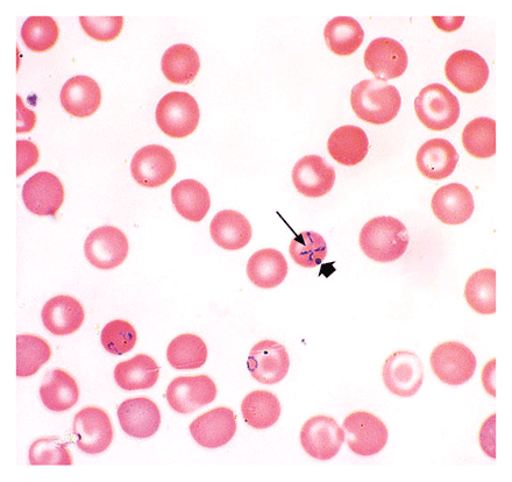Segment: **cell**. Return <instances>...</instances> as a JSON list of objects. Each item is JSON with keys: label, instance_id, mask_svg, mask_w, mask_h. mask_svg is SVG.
<instances>
[{"label": "cell", "instance_id": "cell-38", "mask_svg": "<svg viewBox=\"0 0 512 482\" xmlns=\"http://www.w3.org/2000/svg\"><path fill=\"white\" fill-rule=\"evenodd\" d=\"M289 253L298 266L316 268L326 258L327 244L318 233L307 231L291 240Z\"/></svg>", "mask_w": 512, "mask_h": 482}, {"label": "cell", "instance_id": "cell-6", "mask_svg": "<svg viewBox=\"0 0 512 482\" xmlns=\"http://www.w3.org/2000/svg\"><path fill=\"white\" fill-rule=\"evenodd\" d=\"M347 445L355 455L372 457L378 455L388 443L389 432L378 416L368 411H355L345 418Z\"/></svg>", "mask_w": 512, "mask_h": 482}, {"label": "cell", "instance_id": "cell-39", "mask_svg": "<svg viewBox=\"0 0 512 482\" xmlns=\"http://www.w3.org/2000/svg\"><path fill=\"white\" fill-rule=\"evenodd\" d=\"M28 459L33 466H71L73 458L59 437L40 438L31 445Z\"/></svg>", "mask_w": 512, "mask_h": 482}, {"label": "cell", "instance_id": "cell-22", "mask_svg": "<svg viewBox=\"0 0 512 482\" xmlns=\"http://www.w3.org/2000/svg\"><path fill=\"white\" fill-rule=\"evenodd\" d=\"M45 328L55 336H69L81 329L85 311L80 302L69 295L49 300L41 311Z\"/></svg>", "mask_w": 512, "mask_h": 482}, {"label": "cell", "instance_id": "cell-13", "mask_svg": "<svg viewBox=\"0 0 512 482\" xmlns=\"http://www.w3.org/2000/svg\"><path fill=\"white\" fill-rule=\"evenodd\" d=\"M489 66L485 59L469 49H461L448 58L445 65L446 79L462 94L479 92L489 80Z\"/></svg>", "mask_w": 512, "mask_h": 482}, {"label": "cell", "instance_id": "cell-16", "mask_svg": "<svg viewBox=\"0 0 512 482\" xmlns=\"http://www.w3.org/2000/svg\"><path fill=\"white\" fill-rule=\"evenodd\" d=\"M237 432V417L227 407H217L198 416L190 424V434L205 449H219L232 441Z\"/></svg>", "mask_w": 512, "mask_h": 482}, {"label": "cell", "instance_id": "cell-18", "mask_svg": "<svg viewBox=\"0 0 512 482\" xmlns=\"http://www.w3.org/2000/svg\"><path fill=\"white\" fill-rule=\"evenodd\" d=\"M118 418L125 434L137 439L154 436L161 424L158 404L144 396L128 399L120 404Z\"/></svg>", "mask_w": 512, "mask_h": 482}, {"label": "cell", "instance_id": "cell-11", "mask_svg": "<svg viewBox=\"0 0 512 482\" xmlns=\"http://www.w3.org/2000/svg\"><path fill=\"white\" fill-rule=\"evenodd\" d=\"M176 167L174 154L166 147L149 145L135 153L131 163V172L139 186L159 188L172 180Z\"/></svg>", "mask_w": 512, "mask_h": 482}, {"label": "cell", "instance_id": "cell-43", "mask_svg": "<svg viewBox=\"0 0 512 482\" xmlns=\"http://www.w3.org/2000/svg\"><path fill=\"white\" fill-rule=\"evenodd\" d=\"M496 414H493L482 424L479 441L481 449L490 458H496Z\"/></svg>", "mask_w": 512, "mask_h": 482}, {"label": "cell", "instance_id": "cell-32", "mask_svg": "<svg viewBox=\"0 0 512 482\" xmlns=\"http://www.w3.org/2000/svg\"><path fill=\"white\" fill-rule=\"evenodd\" d=\"M279 398L267 391H254L241 403L245 422L256 430L272 428L281 416Z\"/></svg>", "mask_w": 512, "mask_h": 482}, {"label": "cell", "instance_id": "cell-31", "mask_svg": "<svg viewBox=\"0 0 512 482\" xmlns=\"http://www.w3.org/2000/svg\"><path fill=\"white\" fill-rule=\"evenodd\" d=\"M324 38L334 55L350 56L357 52L364 42L365 32L359 21L354 18L337 17L327 23Z\"/></svg>", "mask_w": 512, "mask_h": 482}, {"label": "cell", "instance_id": "cell-28", "mask_svg": "<svg viewBox=\"0 0 512 482\" xmlns=\"http://www.w3.org/2000/svg\"><path fill=\"white\" fill-rule=\"evenodd\" d=\"M40 398L48 410L63 413L80 400V388L69 373L58 368L48 373L40 386Z\"/></svg>", "mask_w": 512, "mask_h": 482}, {"label": "cell", "instance_id": "cell-1", "mask_svg": "<svg viewBox=\"0 0 512 482\" xmlns=\"http://www.w3.org/2000/svg\"><path fill=\"white\" fill-rule=\"evenodd\" d=\"M360 247L369 259L393 262L407 252L410 244L408 229L394 217H376L365 224L360 232Z\"/></svg>", "mask_w": 512, "mask_h": 482}, {"label": "cell", "instance_id": "cell-33", "mask_svg": "<svg viewBox=\"0 0 512 482\" xmlns=\"http://www.w3.org/2000/svg\"><path fill=\"white\" fill-rule=\"evenodd\" d=\"M465 299L476 314L494 315L496 313V271L485 268L469 276L465 287Z\"/></svg>", "mask_w": 512, "mask_h": 482}, {"label": "cell", "instance_id": "cell-3", "mask_svg": "<svg viewBox=\"0 0 512 482\" xmlns=\"http://www.w3.org/2000/svg\"><path fill=\"white\" fill-rule=\"evenodd\" d=\"M156 123L166 136L184 139L197 130L201 110L188 92H169L158 104L155 112Z\"/></svg>", "mask_w": 512, "mask_h": 482}, {"label": "cell", "instance_id": "cell-17", "mask_svg": "<svg viewBox=\"0 0 512 482\" xmlns=\"http://www.w3.org/2000/svg\"><path fill=\"white\" fill-rule=\"evenodd\" d=\"M23 200L33 215L54 217L64 202L63 184L52 173H37L25 182Z\"/></svg>", "mask_w": 512, "mask_h": 482}, {"label": "cell", "instance_id": "cell-15", "mask_svg": "<svg viewBox=\"0 0 512 482\" xmlns=\"http://www.w3.org/2000/svg\"><path fill=\"white\" fill-rule=\"evenodd\" d=\"M364 62L376 80L382 82L398 79L409 65L407 51L391 38L373 40L366 49Z\"/></svg>", "mask_w": 512, "mask_h": 482}, {"label": "cell", "instance_id": "cell-34", "mask_svg": "<svg viewBox=\"0 0 512 482\" xmlns=\"http://www.w3.org/2000/svg\"><path fill=\"white\" fill-rule=\"evenodd\" d=\"M170 366L176 370H198L208 360V347L201 337L186 333L172 340L167 349Z\"/></svg>", "mask_w": 512, "mask_h": 482}, {"label": "cell", "instance_id": "cell-30", "mask_svg": "<svg viewBox=\"0 0 512 482\" xmlns=\"http://www.w3.org/2000/svg\"><path fill=\"white\" fill-rule=\"evenodd\" d=\"M162 73L169 82L189 85L201 70V59L195 48L177 44L167 49L161 61Z\"/></svg>", "mask_w": 512, "mask_h": 482}, {"label": "cell", "instance_id": "cell-45", "mask_svg": "<svg viewBox=\"0 0 512 482\" xmlns=\"http://www.w3.org/2000/svg\"><path fill=\"white\" fill-rule=\"evenodd\" d=\"M495 370H496V359H492L489 363L483 367L482 371V385L485 387V391L493 398H496V389H495Z\"/></svg>", "mask_w": 512, "mask_h": 482}, {"label": "cell", "instance_id": "cell-37", "mask_svg": "<svg viewBox=\"0 0 512 482\" xmlns=\"http://www.w3.org/2000/svg\"><path fill=\"white\" fill-rule=\"evenodd\" d=\"M59 37V25L52 17H30L21 27V39L35 53L48 52L56 45Z\"/></svg>", "mask_w": 512, "mask_h": 482}, {"label": "cell", "instance_id": "cell-14", "mask_svg": "<svg viewBox=\"0 0 512 482\" xmlns=\"http://www.w3.org/2000/svg\"><path fill=\"white\" fill-rule=\"evenodd\" d=\"M248 371L263 385L279 384L287 377L290 367L289 354L275 340H261L253 346L247 360Z\"/></svg>", "mask_w": 512, "mask_h": 482}, {"label": "cell", "instance_id": "cell-20", "mask_svg": "<svg viewBox=\"0 0 512 482\" xmlns=\"http://www.w3.org/2000/svg\"><path fill=\"white\" fill-rule=\"evenodd\" d=\"M293 182L298 193L319 198L330 193L336 182V172L318 155H307L293 169Z\"/></svg>", "mask_w": 512, "mask_h": 482}, {"label": "cell", "instance_id": "cell-27", "mask_svg": "<svg viewBox=\"0 0 512 482\" xmlns=\"http://www.w3.org/2000/svg\"><path fill=\"white\" fill-rule=\"evenodd\" d=\"M160 377V367L147 354H138L123 361L115 368V380L124 391H146L156 385Z\"/></svg>", "mask_w": 512, "mask_h": 482}, {"label": "cell", "instance_id": "cell-8", "mask_svg": "<svg viewBox=\"0 0 512 482\" xmlns=\"http://www.w3.org/2000/svg\"><path fill=\"white\" fill-rule=\"evenodd\" d=\"M73 434L77 448L87 455L94 456L110 448L115 431L105 410L87 407L76 414Z\"/></svg>", "mask_w": 512, "mask_h": 482}, {"label": "cell", "instance_id": "cell-40", "mask_svg": "<svg viewBox=\"0 0 512 482\" xmlns=\"http://www.w3.org/2000/svg\"><path fill=\"white\" fill-rule=\"evenodd\" d=\"M101 339L106 351L115 356H124L137 345L138 336L131 323L116 320L104 326Z\"/></svg>", "mask_w": 512, "mask_h": 482}, {"label": "cell", "instance_id": "cell-10", "mask_svg": "<svg viewBox=\"0 0 512 482\" xmlns=\"http://www.w3.org/2000/svg\"><path fill=\"white\" fill-rule=\"evenodd\" d=\"M128 250L130 245L125 233L109 225L92 231L84 245L85 257L102 271H111L124 264Z\"/></svg>", "mask_w": 512, "mask_h": 482}, {"label": "cell", "instance_id": "cell-4", "mask_svg": "<svg viewBox=\"0 0 512 482\" xmlns=\"http://www.w3.org/2000/svg\"><path fill=\"white\" fill-rule=\"evenodd\" d=\"M416 116L426 129L436 132L451 129L460 117L459 99L445 85L433 83L415 99Z\"/></svg>", "mask_w": 512, "mask_h": 482}, {"label": "cell", "instance_id": "cell-29", "mask_svg": "<svg viewBox=\"0 0 512 482\" xmlns=\"http://www.w3.org/2000/svg\"><path fill=\"white\" fill-rule=\"evenodd\" d=\"M177 212L192 223L202 222L211 208L209 190L196 180H183L172 189Z\"/></svg>", "mask_w": 512, "mask_h": 482}, {"label": "cell", "instance_id": "cell-9", "mask_svg": "<svg viewBox=\"0 0 512 482\" xmlns=\"http://www.w3.org/2000/svg\"><path fill=\"white\" fill-rule=\"evenodd\" d=\"M345 430L333 417L317 415L309 418L301 430V444L305 452L318 460L336 457L345 442Z\"/></svg>", "mask_w": 512, "mask_h": 482}, {"label": "cell", "instance_id": "cell-25", "mask_svg": "<svg viewBox=\"0 0 512 482\" xmlns=\"http://www.w3.org/2000/svg\"><path fill=\"white\" fill-rule=\"evenodd\" d=\"M213 241L225 251H239L250 243L252 226L248 219L234 210H223L212 219Z\"/></svg>", "mask_w": 512, "mask_h": 482}, {"label": "cell", "instance_id": "cell-2", "mask_svg": "<svg viewBox=\"0 0 512 482\" xmlns=\"http://www.w3.org/2000/svg\"><path fill=\"white\" fill-rule=\"evenodd\" d=\"M351 105L359 119L372 125H384L397 117L402 98L394 85L379 80H364L354 85Z\"/></svg>", "mask_w": 512, "mask_h": 482}, {"label": "cell", "instance_id": "cell-46", "mask_svg": "<svg viewBox=\"0 0 512 482\" xmlns=\"http://www.w3.org/2000/svg\"><path fill=\"white\" fill-rule=\"evenodd\" d=\"M433 23H435L439 30L445 31V32H453L459 30V28L464 24L465 18L464 17H455V18H440V17H433L432 18Z\"/></svg>", "mask_w": 512, "mask_h": 482}, {"label": "cell", "instance_id": "cell-5", "mask_svg": "<svg viewBox=\"0 0 512 482\" xmlns=\"http://www.w3.org/2000/svg\"><path fill=\"white\" fill-rule=\"evenodd\" d=\"M430 363L436 377L450 386L466 384L473 378L478 364L473 351L454 340L436 346L431 353Z\"/></svg>", "mask_w": 512, "mask_h": 482}, {"label": "cell", "instance_id": "cell-26", "mask_svg": "<svg viewBox=\"0 0 512 482\" xmlns=\"http://www.w3.org/2000/svg\"><path fill=\"white\" fill-rule=\"evenodd\" d=\"M248 279L261 289L280 286L288 275V262L274 248H263L254 253L247 264Z\"/></svg>", "mask_w": 512, "mask_h": 482}, {"label": "cell", "instance_id": "cell-41", "mask_svg": "<svg viewBox=\"0 0 512 482\" xmlns=\"http://www.w3.org/2000/svg\"><path fill=\"white\" fill-rule=\"evenodd\" d=\"M80 23L85 33L91 39L101 42L116 40L124 27V17L89 18L80 17Z\"/></svg>", "mask_w": 512, "mask_h": 482}, {"label": "cell", "instance_id": "cell-23", "mask_svg": "<svg viewBox=\"0 0 512 482\" xmlns=\"http://www.w3.org/2000/svg\"><path fill=\"white\" fill-rule=\"evenodd\" d=\"M459 154L454 146L442 138L431 139L419 148L416 163L419 172L429 180H444L457 168Z\"/></svg>", "mask_w": 512, "mask_h": 482}, {"label": "cell", "instance_id": "cell-7", "mask_svg": "<svg viewBox=\"0 0 512 482\" xmlns=\"http://www.w3.org/2000/svg\"><path fill=\"white\" fill-rule=\"evenodd\" d=\"M384 386L400 398H411L421 389L424 366L421 358L411 351H396L384 361L382 368Z\"/></svg>", "mask_w": 512, "mask_h": 482}, {"label": "cell", "instance_id": "cell-19", "mask_svg": "<svg viewBox=\"0 0 512 482\" xmlns=\"http://www.w3.org/2000/svg\"><path fill=\"white\" fill-rule=\"evenodd\" d=\"M431 208L440 222L446 225H461L474 214V198L460 183L446 184L432 197Z\"/></svg>", "mask_w": 512, "mask_h": 482}, {"label": "cell", "instance_id": "cell-36", "mask_svg": "<svg viewBox=\"0 0 512 482\" xmlns=\"http://www.w3.org/2000/svg\"><path fill=\"white\" fill-rule=\"evenodd\" d=\"M52 358L51 346L47 340L33 335L17 337V375L19 378L37 374Z\"/></svg>", "mask_w": 512, "mask_h": 482}, {"label": "cell", "instance_id": "cell-44", "mask_svg": "<svg viewBox=\"0 0 512 482\" xmlns=\"http://www.w3.org/2000/svg\"><path fill=\"white\" fill-rule=\"evenodd\" d=\"M18 101V133L31 132L34 129L35 123H37V116L31 110H28L23 103V99L20 96L17 97Z\"/></svg>", "mask_w": 512, "mask_h": 482}, {"label": "cell", "instance_id": "cell-42", "mask_svg": "<svg viewBox=\"0 0 512 482\" xmlns=\"http://www.w3.org/2000/svg\"><path fill=\"white\" fill-rule=\"evenodd\" d=\"M17 158V176L20 177L39 162L40 152L38 146L30 140H18Z\"/></svg>", "mask_w": 512, "mask_h": 482}, {"label": "cell", "instance_id": "cell-21", "mask_svg": "<svg viewBox=\"0 0 512 482\" xmlns=\"http://www.w3.org/2000/svg\"><path fill=\"white\" fill-rule=\"evenodd\" d=\"M60 101L70 116L88 118L101 108L102 91L91 77L78 75L64 83Z\"/></svg>", "mask_w": 512, "mask_h": 482}, {"label": "cell", "instance_id": "cell-35", "mask_svg": "<svg viewBox=\"0 0 512 482\" xmlns=\"http://www.w3.org/2000/svg\"><path fill=\"white\" fill-rule=\"evenodd\" d=\"M462 145L475 159H489L496 154V122L480 117L468 123L462 132Z\"/></svg>", "mask_w": 512, "mask_h": 482}, {"label": "cell", "instance_id": "cell-12", "mask_svg": "<svg viewBox=\"0 0 512 482\" xmlns=\"http://www.w3.org/2000/svg\"><path fill=\"white\" fill-rule=\"evenodd\" d=\"M217 386L208 375L179 377L170 382L166 399L179 414H191L216 400Z\"/></svg>", "mask_w": 512, "mask_h": 482}, {"label": "cell", "instance_id": "cell-24", "mask_svg": "<svg viewBox=\"0 0 512 482\" xmlns=\"http://www.w3.org/2000/svg\"><path fill=\"white\" fill-rule=\"evenodd\" d=\"M327 150L331 158L340 165L353 167L367 157L369 140L361 127L345 125L331 134L327 141Z\"/></svg>", "mask_w": 512, "mask_h": 482}]
</instances>
